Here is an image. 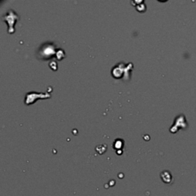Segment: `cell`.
I'll use <instances>...</instances> for the list:
<instances>
[{"label": "cell", "instance_id": "6da1fadb", "mask_svg": "<svg viewBox=\"0 0 196 196\" xmlns=\"http://www.w3.org/2000/svg\"><path fill=\"white\" fill-rule=\"evenodd\" d=\"M130 65H127V66L125 67V64L123 63H119L116 67H114L112 70L113 76L116 78H122V75H123V73H125L126 76H128V74H130L129 70H132L133 67H129Z\"/></svg>", "mask_w": 196, "mask_h": 196}, {"label": "cell", "instance_id": "7a4b0ae2", "mask_svg": "<svg viewBox=\"0 0 196 196\" xmlns=\"http://www.w3.org/2000/svg\"><path fill=\"white\" fill-rule=\"evenodd\" d=\"M50 97H51V95L48 93L40 94L36 93V92H29L26 94V103L27 105H29L30 103H34L35 100H38V99H46L49 98Z\"/></svg>", "mask_w": 196, "mask_h": 196}, {"label": "cell", "instance_id": "3957f363", "mask_svg": "<svg viewBox=\"0 0 196 196\" xmlns=\"http://www.w3.org/2000/svg\"><path fill=\"white\" fill-rule=\"evenodd\" d=\"M18 18V15L14 12L13 10H9V12H8V14L6 15V17H3V19L6 20V22H7V23L9 24V32L10 33L14 32V29L13 26L14 24H15V22L16 21Z\"/></svg>", "mask_w": 196, "mask_h": 196}, {"label": "cell", "instance_id": "277c9868", "mask_svg": "<svg viewBox=\"0 0 196 196\" xmlns=\"http://www.w3.org/2000/svg\"><path fill=\"white\" fill-rule=\"evenodd\" d=\"M161 178H162V181H163L164 182L169 183L171 182V180H172V175H171V174L169 173V172L165 171V172L161 174Z\"/></svg>", "mask_w": 196, "mask_h": 196}]
</instances>
